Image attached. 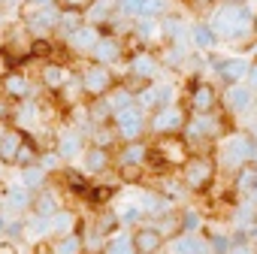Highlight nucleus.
Listing matches in <instances>:
<instances>
[{
    "instance_id": "obj_16",
    "label": "nucleus",
    "mask_w": 257,
    "mask_h": 254,
    "mask_svg": "<svg viewBox=\"0 0 257 254\" xmlns=\"http://www.w3.org/2000/svg\"><path fill=\"white\" fill-rule=\"evenodd\" d=\"M161 164H185V140H161Z\"/></svg>"
},
{
    "instance_id": "obj_19",
    "label": "nucleus",
    "mask_w": 257,
    "mask_h": 254,
    "mask_svg": "<svg viewBox=\"0 0 257 254\" xmlns=\"http://www.w3.org/2000/svg\"><path fill=\"white\" fill-rule=\"evenodd\" d=\"M131 73L140 76V79H152V76L158 73V61H155L149 52H140V55H134V61H131Z\"/></svg>"
},
{
    "instance_id": "obj_54",
    "label": "nucleus",
    "mask_w": 257,
    "mask_h": 254,
    "mask_svg": "<svg viewBox=\"0 0 257 254\" xmlns=\"http://www.w3.org/2000/svg\"><path fill=\"white\" fill-rule=\"evenodd\" d=\"M4 137H7V124H4V121H0V140H4Z\"/></svg>"
},
{
    "instance_id": "obj_60",
    "label": "nucleus",
    "mask_w": 257,
    "mask_h": 254,
    "mask_svg": "<svg viewBox=\"0 0 257 254\" xmlns=\"http://www.w3.org/2000/svg\"><path fill=\"white\" fill-rule=\"evenodd\" d=\"M254 197H257V191H254Z\"/></svg>"
},
{
    "instance_id": "obj_29",
    "label": "nucleus",
    "mask_w": 257,
    "mask_h": 254,
    "mask_svg": "<svg viewBox=\"0 0 257 254\" xmlns=\"http://www.w3.org/2000/svg\"><path fill=\"white\" fill-rule=\"evenodd\" d=\"M25 233H28L31 239H43V236H49V233H55V230H52V218H43V215H34V218H31V224L25 227Z\"/></svg>"
},
{
    "instance_id": "obj_5",
    "label": "nucleus",
    "mask_w": 257,
    "mask_h": 254,
    "mask_svg": "<svg viewBox=\"0 0 257 254\" xmlns=\"http://www.w3.org/2000/svg\"><path fill=\"white\" fill-rule=\"evenodd\" d=\"M212 173H215V164L206 161V158H194V161H185V185L188 188H206L212 182Z\"/></svg>"
},
{
    "instance_id": "obj_26",
    "label": "nucleus",
    "mask_w": 257,
    "mask_h": 254,
    "mask_svg": "<svg viewBox=\"0 0 257 254\" xmlns=\"http://www.w3.org/2000/svg\"><path fill=\"white\" fill-rule=\"evenodd\" d=\"M43 182H46V170H43L40 164L22 167V185H25L28 191H37V188H43Z\"/></svg>"
},
{
    "instance_id": "obj_40",
    "label": "nucleus",
    "mask_w": 257,
    "mask_h": 254,
    "mask_svg": "<svg viewBox=\"0 0 257 254\" xmlns=\"http://www.w3.org/2000/svg\"><path fill=\"white\" fill-rule=\"evenodd\" d=\"M161 13H164V0H146V7H143V16H140V19H152V22H155Z\"/></svg>"
},
{
    "instance_id": "obj_59",
    "label": "nucleus",
    "mask_w": 257,
    "mask_h": 254,
    "mask_svg": "<svg viewBox=\"0 0 257 254\" xmlns=\"http://www.w3.org/2000/svg\"><path fill=\"white\" fill-rule=\"evenodd\" d=\"M254 31H257V22H254Z\"/></svg>"
},
{
    "instance_id": "obj_22",
    "label": "nucleus",
    "mask_w": 257,
    "mask_h": 254,
    "mask_svg": "<svg viewBox=\"0 0 257 254\" xmlns=\"http://www.w3.org/2000/svg\"><path fill=\"white\" fill-rule=\"evenodd\" d=\"M79 152H82V137H79V134L67 131V134H61V137H58V155H61L64 161L76 158Z\"/></svg>"
},
{
    "instance_id": "obj_25",
    "label": "nucleus",
    "mask_w": 257,
    "mask_h": 254,
    "mask_svg": "<svg viewBox=\"0 0 257 254\" xmlns=\"http://www.w3.org/2000/svg\"><path fill=\"white\" fill-rule=\"evenodd\" d=\"M236 191H239V194H251V197H254V191H257V167H239Z\"/></svg>"
},
{
    "instance_id": "obj_1",
    "label": "nucleus",
    "mask_w": 257,
    "mask_h": 254,
    "mask_svg": "<svg viewBox=\"0 0 257 254\" xmlns=\"http://www.w3.org/2000/svg\"><path fill=\"white\" fill-rule=\"evenodd\" d=\"M251 28H254V22H251V13L245 10V4H227L212 19V31L227 40H242Z\"/></svg>"
},
{
    "instance_id": "obj_31",
    "label": "nucleus",
    "mask_w": 257,
    "mask_h": 254,
    "mask_svg": "<svg viewBox=\"0 0 257 254\" xmlns=\"http://www.w3.org/2000/svg\"><path fill=\"white\" fill-rule=\"evenodd\" d=\"M34 209H37V215H43V218H52V215L58 212V203H55V197H52L49 191H40V197L34 200Z\"/></svg>"
},
{
    "instance_id": "obj_27",
    "label": "nucleus",
    "mask_w": 257,
    "mask_h": 254,
    "mask_svg": "<svg viewBox=\"0 0 257 254\" xmlns=\"http://www.w3.org/2000/svg\"><path fill=\"white\" fill-rule=\"evenodd\" d=\"M191 40H194V46H197V49H215L218 34H215L209 25H197V28L191 31Z\"/></svg>"
},
{
    "instance_id": "obj_37",
    "label": "nucleus",
    "mask_w": 257,
    "mask_h": 254,
    "mask_svg": "<svg viewBox=\"0 0 257 254\" xmlns=\"http://www.w3.org/2000/svg\"><path fill=\"white\" fill-rule=\"evenodd\" d=\"M97 103H91V109H88V115L100 124V121H106V115H112V109H109V103L106 100H100V97H94Z\"/></svg>"
},
{
    "instance_id": "obj_41",
    "label": "nucleus",
    "mask_w": 257,
    "mask_h": 254,
    "mask_svg": "<svg viewBox=\"0 0 257 254\" xmlns=\"http://www.w3.org/2000/svg\"><path fill=\"white\" fill-rule=\"evenodd\" d=\"M140 215H143V206H140V203H131V206H124L121 221H124V224H134V221H140Z\"/></svg>"
},
{
    "instance_id": "obj_44",
    "label": "nucleus",
    "mask_w": 257,
    "mask_h": 254,
    "mask_svg": "<svg viewBox=\"0 0 257 254\" xmlns=\"http://www.w3.org/2000/svg\"><path fill=\"white\" fill-rule=\"evenodd\" d=\"M164 106H173V88L170 85L158 88V109H164Z\"/></svg>"
},
{
    "instance_id": "obj_11",
    "label": "nucleus",
    "mask_w": 257,
    "mask_h": 254,
    "mask_svg": "<svg viewBox=\"0 0 257 254\" xmlns=\"http://www.w3.org/2000/svg\"><path fill=\"white\" fill-rule=\"evenodd\" d=\"M115 0H91L88 4V13H85V19L91 22V25H103V22H112V13H115Z\"/></svg>"
},
{
    "instance_id": "obj_15",
    "label": "nucleus",
    "mask_w": 257,
    "mask_h": 254,
    "mask_svg": "<svg viewBox=\"0 0 257 254\" xmlns=\"http://www.w3.org/2000/svg\"><path fill=\"white\" fill-rule=\"evenodd\" d=\"M251 103H254V91H251V88H245V85H230V91H227V106H230L233 112H245Z\"/></svg>"
},
{
    "instance_id": "obj_38",
    "label": "nucleus",
    "mask_w": 257,
    "mask_h": 254,
    "mask_svg": "<svg viewBox=\"0 0 257 254\" xmlns=\"http://www.w3.org/2000/svg\"><path fill=\"white\" fill-rule=\"evenodd\" d=\"M55 254H79V239H76L73 233H67V236H64V239L58 242Z\"/></svg>"
},
{
    "instance_id": "obj_46",
    "label": "nucleus",
    "mask_w": 257,
    "mask_h": 254,
    "mask_svg": "<svg viewBox=\"0 0 257 254\" xmlns=\"http://www.w3.org/2000/svg\"><path fill=\"white\" fill-rule=\"evenodd\" d=\"M67 182L73 185V191H88V185H85V179H82L79 173H73V170H67Z\"/></svg>"
},
{
    "instance_id": "obj_48",
    "label": "nucleus",
    "mask_w": 257,
    "mask_h": 254,
    "mask_svg": "<svg viewBox=\"0 0 257 254\" xmlns=\"http://www.w3.org/2000/svg\"><path fill=\"white\" fill-rule=\"evenodd\" d=\"M227 254H254V248L251 245H245V242H236V245H230V251Z\"/></svg>"
},
{
    "instance_id": "obj_56",
    "label": "nucleus",
    "mask_w": 257,
    "mask_h": 254,
    "mask_svg": "<svg viewBox=\"0 0 257 254\" xmlns=\"http://www.w3.org/2000/svg\"><path fill=\"white\" fill-rule=\"evenodd\" d=\"M4 230H7V224H4V218H0V233H4Z\"/></svg>"
},
{
    "instance_id": "obj_28",
    "label": "nucleus",
    "mask_w": 257,
    "mask_h": 254,
    "mask_svg": "<svg viewBox=\"0 0 257 254\" xmlns=\"http://www.w3.org/2000/svg\"><path fill=\"white\" fill-rule=\"evenodd\" d=\"M106 103H109L112 112H118V109H124V106L137 103V97H134V91H127V88H115V91L106 94Z\"/></svg>"
},
{
    "instance_id": "obj_52",
    "label": "nucleus",
    "mask_w": 257,
    "mask_h": 254,
    "mask_svg": "<svg viewBox=\"0 0 257 254\" xmlns=\"http://www.w3.org/2000/svg\"><path fill=\"white\" fill-rule=\"evenodd\" d=\"M248 76H251V85H254V88H257V61H254V64H251V67H248Z\"/></svg>"
},
{
    "instance_id": "obj_20",
    "label": "nucleus",
    "mask_w": 257,
    "mask_h": 254,
    "mask_svg": "<svg viewBox=\"0 0 257 254\" xmlns=\"http://www.w3.org/2000/svg\"><path fill=\"white\" fill-rule=\"evenodd\" d=\"M212 106H215V91L209 85H197L191 94V109L200 115V112H212Z\"/></svg>"
},
{
    "instance_id": "obj_53",
    "label": "nucleus",
    "mask_w": 257,
    "mask_h": 254,
    "mask_svg": "<svg viewBox=\"0 0 257 254\" xmlns=\"http://www.w3.org/2000/svg\"><path fill=\"white\" fill-rule=\"evenodd\" d=\"M82 4H85V0H64V7H67V10H79Z\"/></svg>"
},
{
    "instance_id": "obj_4",
    "label": "nucleus",
    "mask_w": 257,
    "mask_h": 254,
    "mask_svg": "<svg viewBox=\"0 0 257 254\" xmlns=\"http://www.w3.org/2000/svg\"><path fill=\"white\" fill-rule=\"evenodd\" d=\"M112 88V73L100 64V67H88L82 73V91L88 97H103L106 91Z\"/></svg>"
},
{
    "instance_id": "obj_51",
    "label": "nucleus",
    "mask_w": 257,
    "mask_h": 254,
    "mask_svg": "<svg viewBox=\"0 0 257 254\" xmlns=\"http://www.w3.org/2000/svg\"><path fill=\"white\" fill-rule=\"evenodd\" d=\"M7 115H10V103L0 97V121H7Z\"/></svg>"
},
{
    "instance_id": "obj_2",
    "label": "nucleus",
    "mask_w": 257,
    "mask_h": 254,
    "mask_svg": "<svg viewBox=\"0 0 257 254\" xmlns=\"http://www.w3.org/2000/svg\"><path fill=\"white\" fill-rule=\"evenodd\" d=\"M254 158H257V140H251L248 134H233L227 140V146H224V164L227 167L239 170L242 164H248Z\"/></svg>"
},
{
    "instance_id": "obj_50",
    "label": "nucleus",
    "mask_w": 257,
    "mask_h": 254,
    "mask_svg": "<svg viewBox=\"0 0 257 254\" xmlns=\"http://www.w3.org/2000/svg\"><path fill=\"white\" fill-rule=\"evenodd\" d=\"M0 254H19V248L13 242H0Z\"/></svg>"
},
{
    "instance_id": "obj_14",
    "label": "nucleus",
    "mask_w": 257,
    "mask_h": 254,
    "mask_svg": "<svg viewBox=\"0 0 257 254\" xmlns=\"http://www.w3.org/2000/svg\"><path fill=\"white\" fill-rule=\"evenodd\" d=\"M215 64H218V73H221L230 85L239 82L242 76H248V67H251V64H245L242 58H227V61H215Z\"/></svg>"
},
{
    "instance_id": "obj_23",
    "label": "nucleus",
    "mask_w": 257,
    "mask_h": 254,
    "mask_svg": "<svg viewBox=\"0 0 257 254\" xmlns=\"http://www.w3.org/2000/svg\"><path fill=\"white\" fill-rule=\"evenodd\" d=\"M146 158H149V149L143 146V143H131L124 152H121V167H143L146 164Z\"/></svg>"
},
{
    "instance_id": "obj_42",
    "label": "nucleus",
    "mask_w": 257,
    "mask_h": 254,
    "mask_svg": "<svg viewBox=\"0 0 257 254\" xmlns=\"http://www.w3.org/2000/svg\"><path fill=\"white\" fill-rule=\"evenodd\" d=\"M94 140H97V146H100V149H109V146L115 143V134L109 131V127H97V134H94Z\"/></svg>"
},
{
    "instance_id": "obj_32",
    "label": "nucleus",
    "mask_w": 257,
    "mask_h": 254,
    "mask_svg": "<svg viewBox=\"0 0 257 254\" xmlns=\"http://www.w3.org/2000/svg\"><path fill=\"white\" fill-rule=\"evenodd\" d=\"M79 19H82V16H79V10H67V13H61V16H58V28L70 37L76 28H82V22H79Z\"/></svg>"
},
{
    "instance_id": "obj_24",
    "label": "nucleus",
    "mask_w": 257,
    "mask_h": 254,
    "mask_svg": "<svg viewBox=\"0 0 257 254\" xmlns=\"http://www.w3.org/2000/svg\"><path fill=\"white\" fill-rule=\"evenodd\" d=\"M7 206L13 209V212H25L28 206H31V191L25 188V185H13L10 191H7Z\"/></svg>"
},
{
    "instance_id": "obj_21",
    "label": "nucleus",
    "mask_w": 257,
    "mask_h": 254,
    "mask_svg": "<svg viewBox=\"0 0 257 254\" xmlns=\"http://www.w3.org/2000/svg\"><path fill=\"white\" fill-rule=\"evenodd\" d=\"M67 79H70V73H67L61 64H46V67H43V85H46V88L58 91V88L67 85Z\"/></svg>"
},
{
    "instance_id": "obj_45",
    "label": "nucleus",
    "mask_w": 257,
    "mask_h": 254,
    "mask_svg": "<svg viewBox=\"0 0 257 254\" xmlns=\"http://www.w3.org/2000/svg\"><path fill=\"white\" fill-rule=\"evenodd\" d=\"M10 67H13V55H10L7 49H0V79H4L7 73H13Z\"/></svg>"
},
{
    "instance_id": "obj_13",
    "label": "nucleus",
    "mask_w": 257,
    "mask_h": 254,
    "mask_svg": "<svg viewBox=\"0 0 257 254\" xmlns=\"http://www.w3.org/2000/svg\"><path fill=\"white\" fill-rule=\"evenodd\" d=\"M170 254H206V242L191 233H179L176 242L170 245Z\"/></svg>"
},
{
    "instance_id": "obj_49",
    "label": "nucleus",
    "mask_w": 257,
    "mask_h": 254,
    "mask_svg": "<svg viewBox=\"0 0 257 254\" xmlns=\"http://www.w3.org/2000/svg\"><path fill=\"white\" fill-rule=\"evenodd\" d=\"M182 227H185V230H194V227H197V215H194V212L182 215Z\"/></svg>"
},
{
    "instance_id": "obj_17",
    "label": "nucleus",
    "mask_w": 257,
    "mask_h": 254,
    "mask_svg": "<svg viewBox=\"0 0 257 254\" xmlns=\"http://www.w3.org/2000/svg\"><path fill=\"white\" fill-rule=\"evenodd\" d=\"M4 91H7L10 97H16V100H25V97L31 94V82H28L22 73H7V76H4Z\"/></svg>"
},
{
    "instance_id": "obj_47",
    "label": "nucleus",
    "mask_w": 257,
    "mask_h": 254,
    "mask_svg": "<svg viewBox=\"0 0 257 254\" xmlns=\"http://www.w3.org/2000/svg\"><path fill=\"white\" fill-rule=\"evenodd\" d=\"M158 230H161V236H170L173 230H179V221H176V218H167L164 227H158Z\"/></svg>"
},
{
    "instance_id": "obj_55",
    "label": "nucleus",
    "mask_w": 257,
    "mask_h": 254,
    "mask_svg": "<svg viewBox=\"0 0 257 254\" xmlns=\"http://www.w3.org/2000/svg\"><path fill=\"white\" fill-rule=\"evenodd\" d=\"M34 4H40V7H49V0H34Z\"/></svg>"
},
{
    "instance_id": "obj_7",
    "label": "nucleus",
    "mask_w": 257,
    "mask_h": 254,
    "mask_svg": "<svg viewBox=\"0 0 257 254\" xmlns=\"http://www.w3.org/2000/svg\"><path fill=\"white\" fill-rule=\"evenodd\" d=\"M182 124H185V112H182L179 106H164V109H158V115H155V121H152L155 134H173V131H179Z\"/></svg>"
},
{
    "instance_id": "obj_3",
    "label": "nucleus",
    "mask_w": 257,
    "mask_h": 254,
    "mask_svg": "<svg viewBox=\"0 0 257 254\" xmlns=\"http://www.w3.org/2000/svg\"><path fill=\"white\" fill-rule=\"evenodd\" d=\"M115 124H118V131H121V137H127V140H137V137L143 134V127H146L143 109H140L137 103H131V106H124V109H118V112H115Z\"/></svg>"
},
{
    "instance_id": "obj_30",
    "label": "nucleus",
    "mask_w": 257,
    "mask_h": 254,
    "mask_svg": "<svg viewBox=\"0 0 257 254\" xmlns=\"http://www.w3.org/2000/svg\"><path fill=\"white\" fill-rule=\"evenodd\" d=\"M40 161V152H37V146L25 137V143H22V149H19V155H16V164L19 167H31V164H37Z\"/></svg>"
},
{
    "instance_id": "obj_10",
    "label": "nucleus",
    "mask_w": 257,
    "mask_h": 254,
    "mask_svg": "<svg viewBox=\"0 0 257 254\" xmlns=\"http://www.w3.org/2000/svg\"><path fill=\"white\" fill-rule=\"evenodd\" d=\"M106 167H109V152H106V149L94 146V149H88V152L82 155V173H85V176H100Z\"/></svg>"
},
{
    "instance_id": "obj_57",
    "label": "nucleus",
    "mask_w": 257,
    "mask_h": 254,
    "mask_svg": "<svg viewBox=\"0 0 257 254\" xmlns=\"http://www.w3.org/2000/svg\"><path fill=\"white\" fill-rule=\"evenodd\" d=\"M251 134H254V140H257V124H254V127H251Z\"/></svg>"
},
{
    "instance_id": "obj_61",
    "label": "nucleus",
    "mask_w": 257,
    "mask_h": 254,
    "mask_svg": "<svg viewBox=\"0 0 257 254\" xmlns=\"http://www.w3.org/2000/svg\"><path fill=\"white\" fill-rule=\"evenodd\" d=\"M0 164H4V161H0Z\"/></svg>"
},
{
    "instance_id": "obj_9",
    "label": "nucleus",
    "mask_w": 257,
    "mask_h": 254,
    "mask_svg": "<svg viewBox=\"0 0 257 254\" xmlns=\"http://www.w3.org/2000/svg\"><path fill=\"white\" fill-rule=\"evenodd\" d=\"M67 40H70V46H73L76 52H94V46L100 43V34H97L94 25H82V28H76Z\"/></svg>"
},
{
    "instance_id": "obj_43",
    "label": "nucleus",
    "mask_w": 257,
    "mask_h": 254,
    "mask_svg": "<svg viewBox=\"0 0 257 254\" xmlns=\"http://www.w3.org/2000/svg\"><path fill=\"white\" fill-rule=\"evenodd\" d=\"M61 161H64V158H61L58 152H52V155H43V158H40L37 164H40V167H43V170L49 173V170H58V167H61Z\"/></svg>"
},
{
    "instance_id": "obj_58",
    "label": "nucleus",
    "mask_w": 257,
    "mask_h": 254,
    "mask_svg": "<svg viewBox=\"0 0 257 254\" xmlns=\"http://www.w3.org/2000/svg\"><path fill=\"white\" fill-rule=\"evenodd\" d=\"M227 4H242V0H227Z\"/></svg>"
},
{
    "instance_id": "obj_33",
    "label": "nucleus",
    "mask_w": 257,
    "mask_h": 254,
    "mask_svg": "<svg viewBox=\"0 0 257 254\" xmlns=\"http://www.w3.org/2000/svg\"><path fill=\"white\" fill-rule=\"evenodd\" d=\"M106 254H137L134 239H131V236H115V239L106 245Z\"/></svg>"
},
{
    "instance_id": "obj_39",
    "label": "nucleus",
    "mask_w": 257,
    "mask_h": 254,
    "mask_svg": "<svg viewBox=\"0 0 257 254\" xmlns=\"http://www.w3.org/2000/svg\"><path fill=\"white\" fill-rule=\"evenodd\" d=\"M118 7H121L124 16H137V19H140V16H143V7H146V0H121Z\"/></svg>"
},
{
    "instance_id": "obj_34",
    "label": "nucleus",
    "mask_w": 257,
    "mask_h": 254,
    "mask_svg": "<svg viewBox=\"0 0 257 254\" xmlns=\"http://www.w3.org/2000/svg\"><path fill=\"white\" fill-rule=\"evenodd\" d=\"M140 206H143V212H149V215H164V200H161L158 194H143Z\"/></svg>"
},
{
    "instance_id": "obj_18",
    "label": "nucleus",
    "mask_w": 257,
    "mask_h": 254,
    "mask_svg": "<svg viewBox=\"0 0 257 254\" xmlns=\"http://www.w3.org/2000/svg\"><path fill=\"white\" fill-rule=\"evenodd\" d=\"M118 55H121V46H118V40H109V37H100V43L94 46V58L106 67V64H112V61H118Z\"/></svg>"
},
{
    "instance_id": "obj_8",
    "label": "nucleus",
    "mask_w": 257,
    "mask_h": 254,
    "mask_svg": "<svg viewBox=\"0 0 257 254\" xmlns=\"http://www.w3.org/2000/svg\"><path fill=\"white\" fill-rule=\"evenodd\" d=\"M131 239H134L137 254H155V251H161V242H164L158 227H140Z\"/></svg>"
},
{
    "instance_id": "obj_35",
    "label": "nucleus",
    "mask_w": 257,
    "mask_h": 254,
    "mask_svg": "<svg viewBox=\"0 0 257 254\" xmlns=\"http://www.w3.org/2000/svg\"><path fill=\"white\" fill-rule=\"evenodd\" d=\"M70 227H73V215H70V212H55V215H52V230H55V233H64V236H67Z\"/></svg>"
},
{
    "instance_id": "obj_6",
    "label": "nucleus",
    "mask_w": 257,
    "mask_h": 254,
    "mask_svg": "<svg viewBox=\"0 0 257 254\" xmlns=\"http://www.w3.org/2000/svg\"><path fill=\"white\" fill-rule=\"evenodd\" d=\"M215 134H218V121H215L209 112H200V115H194V118L185 124V137H188V143L209 140V137H215Z\"/></svg>"
},
{
    "instance_id": "obj_36",
    "label": "nucleus",
    "mask_w": 257,
    "mask_h": 254,
    "mask_svg": "<svg viewBox=\"0 0 257 254\" xmlns=\"http://www.w3.org/2000/svg\"><path fill=\"white\" fill-rule=\"evenodd\" d=\"M137 106H140L143 112H146V109H158V88H146V91H140Z\"/></svg>"
},
{
    "instance_id": "obj_12",
    "label": "nucleus",
    "mask_w": 257,
    "mask_h": 254,
    "mask_svg": "<svg viewBox=\"0 0 257 254\" xmlns=\"http://www.w3.org/2000/svg\"><path fill=\"white\" fill-rule=\"evenodd\" d=\"M25 143V134L22 131H7V137L0 140V161L4 164H16V155Z\"/></svg>"
}]
</instances>
